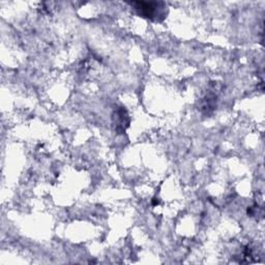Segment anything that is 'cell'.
Segmentation results:
<instances>
[{"label":"cell","instance_id":"cell-1","mask_svg":"<svg viewBox=\"0 0 265 265\" xmlns=\"http://www.w3.org/2000/svg\"><path fill=\"white\" fill-rule=\"evenodd\" d=\"M132 5L135 6L136 10H138L141 15L151 19H154L157 15L159 16V9H163L160 8V6H162L163 4L157 3H134Z\"/></svg>","mask_w":265,"mask_h":265}]
</instances>
